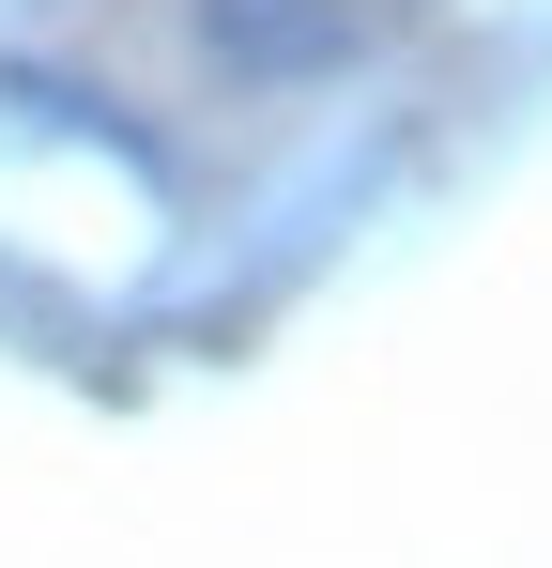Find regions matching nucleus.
I'll return each instance as SVG.
<instances>
[{
    "label": "nucleus",
    "mask_w": 552,
    "mask_h": 568,
    "mask_svg": "<svg viewBox=\"0 0 552 568\" xmlns=\"http://www.w3.org/2000/svg\"><path fill=\"white\" fill-rule=\"evenodd\" d=\"M200 47L246 78V93H307V78H354L384 47V0H184Z\"/></svg>",
    "instance_id": "nucleus-1"
}]
</instances>
